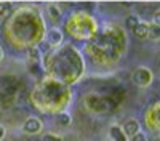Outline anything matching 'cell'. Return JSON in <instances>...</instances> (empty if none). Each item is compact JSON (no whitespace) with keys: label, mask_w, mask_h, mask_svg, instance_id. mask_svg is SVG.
I'll return each mask as SVG.
<instances>
[{"label":"cell","mask_w":160,"mask_h":141,"mask_svg":"<svg viewBox=\"0 0 160 141\" xmlns=\"http://www.w3.org/2000/svg\"><path fill=\"white\" fill-rule=\"evenodd\" d=\"M138 24H139V18H138L136 15H130V16L127 18V21H125V26H127L130 31H133Z\"/></svg>","instance_id":"cell-8"},{"label":"cell","mask_w":160,"mask_h":141,"mask_svg":"<svg viewBox=\"0 0 160 141\" xmlns=\"http://www.w3.org/2000/svg\"><path fill=\"white\" fill-rule=\"evenodd\" d=\"M43 141H62V139H61V136H56V135L48 133V135L43 136Z\"/></svg>","instance_id":"cell-14"},{"label":"cell","mask_w":160,"mask_h":141,"mask_svg":"<svg viewBox=\"0 0 160 141\" xmlns=\"http://www.w3.org/2000/svg\"><path fill=\"white\" fill-rule=\"evenodd\" d=\"M3 135H5V130H3V127H0V139L3 138Z\"/></svg>","instance_id":"cell-16"},{"label":"cell","mask_w":160,"mask_h":141,"mask_svg":"<svg viewBox=\"0 0 160 141\" xmlns=\"http://www.w3.org/2000/svg\"><path fill=\"white\" fill-rule=\"evenodd\" d=\"M10 11H11V8L8 3H0V16L2 18H7L10 15Z\"/></svg>","instance_id":"cell-11"},{"label":"cell","mask_w":160,"mask_h":141,"mask_svg":"<svg viewBox=\"0 0 160 141\" xmlns=\"http://www.w3.org/2000/svg\"><path fill=\"white\" fill-rule=\"evenodd\" d=\"M48 13H50V16H51L53 19H59V16H61V11H59L55 5H50V7H48Z\"/></svg>","instance_id":"cell-10"},{"label":"cell","mask_w":160,"mask_h":141,"mask_svg":"<svg viewBox=\"0 0 160 141\" xmlns=\"http://www.w3.org/2000/svg\"><path fill=\"white\" fill-rule=\"evenodd\" d=\"M123 132H125L127 136L133 138L136 133L141 132V130H139V122H138L136 119H128V120L125 122V125H123Z\"/></svg>","instance_id":"cell-3"},{"label":"cell","mask_w":160,"mask_h":141,"mask_svg":"<svg viewBox=\"0 0 160 141\" xmlns=\"http://www.w3.org/2000/svg\"><path fill=\"white\" fill-rule=\"evenodd\" d=\"M109 133H111V136H112L114 141H128V136H127L125 132L122 130V127H118V125L111 127Z\"/></svg>","instance_id":"cell-6"},{"label":"cell","mask_w":160,"mask_h":141,"mask_svg":"<svg viewBox=\"0 0 160 141\" xmlns=\"http://www.w3.org/2000/svg\"><path fill=\"white\" fill-rule=\"evenodd\" d=\"M58 122H59L62 127H69V125H71V122H72V119H71V115H69V114L62 112V114H59V115H58Z\"/></svg>","instance_id":"cell-9"},{"label":"cell","mask_w":160,"mask_h":141,"mask_svg":"<svg viewBox=\"0 0 160 141\" xmlns=\"http://www.w3.org/2000/svg\"><path fill=\"white\" fill-rule=\"evenodd\" d=\"M47 42H48V45H53V47L59 45L62 42V32L58 28H51L47 35Z\"/></svg>","instance_id":"cell-4"},{"label":"cell","mask_w":160,"mask_h":141,"mask_svg":"<svg viewBox=\"0 0 160 141\" xmlns=\"http://www.w3.org/2000/svg\"><path fill=\"white\" fill-rule=\"evenodd\" d=\"M28 53H29V58H31L32 61H38V59H40V51H38L37 48H31Z\"/></svg>","instance_id":"cell-12"},{"label":"cell","mask_w":160,"mask_h":141,"mask_svg":"<svg viewBox=\"0 0 160 141\" xmlns=\"http://www.w3.org/2000/svg\"><path fill=\"white\" fill-rule=\"evenodd\" d=\"M2 55H3V53H2V48H0V59H2Z\"/></svg>","instance_id":"cell-17"},{"label":"cell","mask_w":160,"mask_h":141,"mask_svg":"<svg viewBox=\"0 0 160 141\" xmlns=\"http://www.w3.org/2000/svg\"><path fill=\"white\" fill-rule=\"evenodd\" d=\"M130 141H148V136H146L142 132H139V133H136L135 136H133Z\"/></svg>","instance_id":"cell-13"},{"label":"cell","mask_w":160,"mask_h":141,"mask_svg":"<svg viewBox=\"0 0 160 141\" xmlns=\"http://www.w3.org/2000/svg\"><path fill=\"white\" fill-rule=\"evenodd\" d=\"M133 34H135L136 38H141V40H144V38H149V24L139 23L136 28L133 29Z\"/></svg>","instance_id":"cell-5"},{"label":"cell","mask_w":160,"mask_h":141,"mask_svg":"<svg viewBox=\"0 0 160 141\" xmlns=\"http://www.w3.org/2000/svg\"><path fill=\"white\" fill-rule=\"evenodd\" d=\"M42 130V122H40L37 117H29L24 122V132L29 135H37Z\"/></svg>","instance_id":"cell-2"},{"label":"cell","mask_w":160,"mask_h":141,"mask_svg":"<svg viewBox=\"0 0 160 141\" xmlns=\"http://www.w3.org/2000/svg\"><path fill=\"white\" fill-rule=\"evenodd\" d=\"M152 79H154L152 71L149 68H144V66H139L135 71V74H133V82H135L138 87H141V88L149 87L152 83Z\"/></svg>","instance_id":"cell-1"},{"label":"cell","mask_w":160,"mask_h":141,"mask_svg":"<svg viewBox=\"0 0 160 141\" xmlns=\"http://www.w3.org/2000/svg\"><path fill=\"white\" fill-rule=\"evenodd\" d=\"M152 21H154V24L160 26V10H157V11L154 13V18H152Z\"/></svg>","instance_id":"cell-15"},{"label":"cell","mask_w":160,"mask_h":141,"mask_svg":"<svg viewBox=\"0 0 160 141\" xmlns=\"http://www.w3.org/2000/svg\"><path fill=\"white\" fill-rule=\"evenodd\" d=\"M149 38L151 40H154V42H157V40H160V26H157V24H149Z\"/></svg>","instance_id":"cell-7"}]
</instances>
